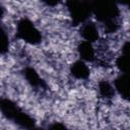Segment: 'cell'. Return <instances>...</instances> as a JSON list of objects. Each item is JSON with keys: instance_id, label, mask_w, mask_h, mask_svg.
<instances>
[{"instance_id": "obj_1", "label": "cell", "mask_w": 130, "mask_h": 130, "mask_svg": "<svg viewBox=\"0 0 130 130\" xmlns=\"http://www.w3.org/2000/svg\"><path fill=\"white\" fill-rule=\"evenodd\" d=\"M93 11L96 18L104 22L108 26L116 23V18L118 16V7L111 2H96L93 6Z\"/></svg>"}, {"instance_id": "obj_2", "label": "cell", "mask_w": 130, "mask_h": 130, "mask_svg": "<svg viewBox=\"0 0 130 130\" xmlns=\"http://www.w3.org/2000/svg\"><path fill=\"white\" fill-rule=\"evenodd\" d=\"M17 34L22 40L30 44H37L42 39L40 31L28 19H21L17 23Z\"/></svg>"}, {"instance_id": "obj_3", "label": "cell", "mask_w": 130, "mask_h": 130, "mask_svg": "<svg viewBox=\"0 0 130 130\" xmlns=\"http://www.w3.org/2000/svg\"><path fill=\"white\" fill-rule=\"evenodd\" d=\"M69 11L73 19L80 22V21H83L87 17L90 11V8L88 5L82 2H71L69 6Z\"/></svg>"}, {"instance_id": "obj_4", "label": "cell", "mask_w": 130, "mask_h": 130, "mask_svg": "<svg viewBox=\"0 0 130 130\" xmlns=\"http://www.w3.org/2000/svg\"><path fill=\"white\" fill-rule=\"evenodd\" d=\"M116 89L124 100L130 101V74L123 73L115 81Z\"/></svg>"}, {"instance_id": "obj_5", "label": "cell", "mask_w": 130, "mask_h": 130, "mask_svg": "<svg viewBox=\"0 0 130 130\" xmlns=\"http://www.w3.org/2000/svg\"><path fill=\"white\" fill-rule=\"evenodd\" d=\"M71 73L78 79H85L89 76V69L84 61H77L72 65Z\"/></svg>"}, {"instance_id": "obj_6", "label": "cell", "mask_w": 130, "mask_h": 130, "mask_svg": "<svg viewBox=\"0 0 130 130\" xmlns=\"http://www.w3.org/2000/svg\"><path fill=\"white\" fill-rule=\"evenodd\" d=\"M78 51H79V54L82 58V61H92L95 57V52H94V49L91 45V43H88V42H82L79 47H78Z\"/></svg>"}, {"instance_id": "obj_7", "label": "cell", "mask_w": 130, "mask_h": 130, "mask_svg": "<svg viewBox=\"0 0 130 130\" xmlns=\"http://www.w3.org/2000/svg\"><path fill=\"white\" fill-rule=\"evenodd\" d=\"M82 36L85 39V42L92 43L99 38V31L96 26L93 23H87L82 28Z\"/></svg>"}, {"instance_id": "obj_8", "label": "cell", "mask_w": 130, "mask_h": 130, "mask_svg": "<svg viewBox=\"0 0 130 130\" xmlns=\"http://www.w3.org/2000/svg\"><path fill=\"white\" fill-rule=\"evenodd\" d=\"M50 130H66L63 126H61V125H59V124H55V125H53L51 128H50Z\"/></svg>"}]
</instances>
